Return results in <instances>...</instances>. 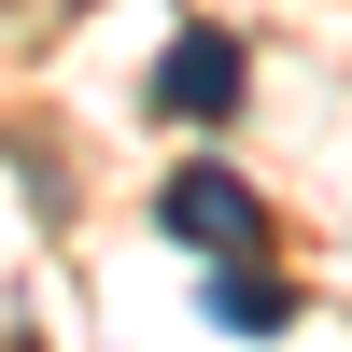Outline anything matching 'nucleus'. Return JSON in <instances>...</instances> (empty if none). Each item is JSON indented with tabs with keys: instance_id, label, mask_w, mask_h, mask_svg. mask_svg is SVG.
Here are the masks:
<instances>
[{
	"instance_id": "nucleus-1",
	"label": "nucleus",
	"mask_w": 352,
	"mask_h": 352,
	"mask_svg": "<svg viewBox=\"0 0 352 352\" xmlns=\"http://www.w3.org/2000/svg\"><path fill=\"white\" fill-rule=\"evenodd\" d=\"M155 212H169V240H197V254H254V240H268V212H254L240 169H184Z\"/></svg>"
},
{
	"instance_id": "nucleus-2",
	"label": "nucleus",
	"mask_w": 352,
	"mask_h": 352,
	"mask_svg": "<svg viewBox=\"0 0 352 352\" xmlns=\"http://www.w3.org/2000/svg\"><path fill=\"white\" fill-rule=\"evenodd\" d=\"M155 113H184V127L240 113V43H226V28H184V43L155 56Z\"/></svg>"
},
{
	"instance_id": "nucleus-3",
	"label": "nucleus",
	"mask_w": 352,
	"mask_h": 352,
	"mask_svg": "<svg viewBox=\"0 0 352 352\" xmlns=\"http://www.w3.org/2000/svg\"><path fill=\"white\" fill-rule=\"evenodd\" d=\"M212 324H226V338H282V324H296V296L240 254V268H212Z\"/></svg>"
}]
</instances>
